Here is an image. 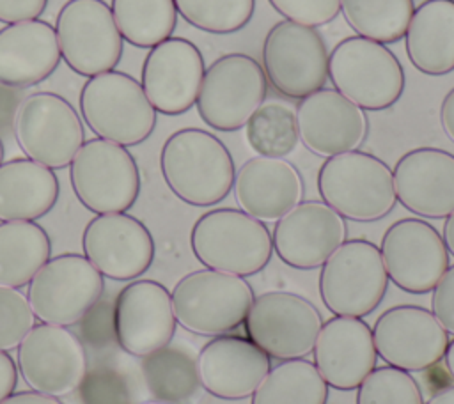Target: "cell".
<instances>
[{
	"instance_id": "6da1fadb",
	"label": "cell",
	"mask_w": 454,
	"mask_h": 404,
	"mask_svg": "<svg viewBox=\"0 0 454 404\" xmlns=\"http://www.w3.org/2000/svg\"><path fill=\"white\" fill-rule=\"evenodd\" d=\"M160 170L183 202L206 207L223 200L234 184V161L223 142L199 128L174 131L160 152Z\"/></svg>"
},
{
	"instance_id": "7a4b0ae2",
	"label": "cell",
	"mask_w": 454,
	"mask_h": 404,
	"mask_svg": "<svg viewBox=\"0 0 454 404\" xmlns=\"http://www.w3.org/2000/svg\"><path fill=\"white\" fill-rule=\"evenodd\" d=\"M195 259L209 269L250 276L266 268L273 253L268 227L241 209L218 207L197 218L190 232Z\"/></svg>"
},
{
	"instance_id": "3957f363",
	"label": "cell",
	"mask_w": 454,
	"mask_h": 404,
	"mask_svg": "<svg viewBox=\"0 0 454 404\" xmlns=\"http://www.w3.org/2000/svg\"><path fill=\"white\" fill-rule=\"evenodd\" d=\"M317 191L326 206L353 221L380 220L397 202L390 167L364 151L326 158L317 172Z\"/></svg>"
},
{
	"instance_id": "277c9868",
	"label": "cell",
	"mask_w": 454,
	"mask_h": 404,
	"mask_svg": "<svg viewBox=\"0 0 454 404\" xmlns=\"http://www.w3.org/2000/svg\"><path fill=\"white\" fill-rule=\"evenodd\" d=\"M82 117L98 138L122 147L138 145L156 126V110L140 82L122 71H106L89 78L78 96Z\"/></svg>"
},
{
	"instance_id": "5b68a950",
	"label": "cell",
	"mask_w": 454,
	"mask_h": 404,
	"mask_svg": "<svg viewBox=\"0 0 454 404\" xmlns=\"http://www.w3.org/2000/svg\"><path fill=\"white\" fill-rule=\"evenodd\" d=\"M170 298L176 321L184 330L220 337L245 321L255 296L243 276L206 268L184 275Z\"/></svg>"
},
{
	"instance_id": "8992f818",
	"label": "cell",
	"mask_w": 454,
	"mask_h": 404,
	"mask_svg": "<svg viewBox=\"0 0 454 404\" xmlns=\"http://www.w3.org/2000/svg\"><path fill=\"white\" fill-rule=\"evenodd\" d=\"M328 78L337 92L362 110H385L404 90V69L381 43L360 35L342 39L328 53Z\"/></svg>"
},
{
	"instance_id": "52a82bcc",
	"label": "cell",
	"mask_w": 454,
	"mask_h": 404,
	"mask_svg": "<svg viewBox=\"0 0 454 404\" xmlns=\"http://www.w3.org/2000/svg\"><path fill=\"white\" fill-rule=\"evenodd\" d=\"M69 181L78 202L96 214L124 213L140 193V172L133 154L103 138L82 144L69 163Z\"/></svg>"
},
{
	"instance_id": "ba28073f",
	"label": "cell",
	"mask_w": 454,
	"mask_h": 404,
	"mask_svg": "<svg viewBox=\"0 0 454 404\" xmlns=\"http://www.w3.org/2000/svg\"><path fill=\"white\" fill-rule=\"evenodd\" d=\"M317 285L325 307L333 315H369L388 287L380 248L367 239L344 241L323 262Z\"/></svg>"
},
{
	"instance_id": "9c48e42d",
	"label": "cell",
	"mask_w": 454,
	"mask_h": 404,
	"mask_svg": "<svg viewBox=\"0 0 454 404\" xmlns=\"http://www.w3.org/2000/svg\"><path fill=\"white\" fill-rule=\"evenodd\" d=\"M268 80L250 55L227 53L206 71L195 99L199 117L218 131H236L264 103Z\"/></svg>"
},
{
	"instance_id": "30bf717a",
	"label": "cell",
	"mask_w": 454,
	"mask_h": 404,
	"mask_svg": "<svg viewBox=\"0 0 454 404\" xmlns=\"http://www.w3.org/2000/svg\"><path fill=\"white\" fill-rule=\"evenodd\" d=\"M12 131L27 158L48 167H67L82 144L85 131L78 112L60 94L32 92L18 105Z\"/></svg>"
},
{
	"instance_id": "8fae6325",
	"label": "cell",
	"mask_w": 454,
	"mask_h": 404,
	"mask_svg": "<svg viewBox=\"0 0 454 404\" xmlns=\"http://www.w3.org/2000/svg\"><path fill=\"white\" fill-rule=\"evenodd\" d=\"M103 289V275L85 255L60 253L32 276L27 299L41 322L71 326L87 315Z\"/></svg>"
},
{
	"instance_id": "7c38bea8",
	"label": "cell",
	"mask_w": 454,
	"mask_h": 404,
	"mask_svg": "<svg viewBox=\"0 0 454 404\" xmlns=\"http://www.w3.org/2000/svg\"><path fill=\"white\" fill-rule=\"evenodd\" d=\"M64 62L76 74L92 78L115 69L124 39L105 0H67L55 21Z\"/></svg>"
},
{
	"instance_id": "4fadbf2b",
	"label": "cell",
	"mask_w": 454,
	"mask_h": 404,
	"mask_svg": "<svg viewBox=\"0 0 454 404\" xmlns=\"http://www.w3.org/2000/svg\"><path fill=\"white\" fill-rule=\"evenodd\" d=\"M262 69L277 92L303 99L328 80L326 43L316 28L282 19L264 37Z\"/></svg>"
},
{
	"instance_id": "5bb4252c",
	"label": "cell",
	"mask_w": 454,
	"mask_h": 404,
	"mask_svg": "<svg viewBox=\"0 0 454 404\" xmlns=\"http://www.w3.org/2000/svg\"><path fill=\"white\" fill-rule=\"evenodd\" d=\"M243 322L247 338L270 358L293 360L312 353L323 317L300 294L268 291L254 298Z\"/></svg>"
},
{
	"instance_id": "9a60e30c",
	"label": "cell",
	"mask_w": 454,
	"mask_h": 404,
	"mask_svg": "<svg viewBox=\"0 0 454 404\" xmlns=\"http://www.w3.org/2000/svg\"><path fill=\"white\" fill-rule=\"evenodd\" d=\"M18 370L39 393L62 397L87 376V353L80 338L57 324H34L18 346Z\"/></svg>"
},
{
	"instance_id": "2e32d148",
	"label": "cell",
	"mask_w": 454,
	"mask_h": 404,
	"mask_svg": "<svg viewBox=\"0 0 454 404\" xmlns=\"http://www.w3.org/2000/svg\"><path fill=\"white\" fill-rule=\"evenodd\" d=\"M380 252L388 278L411 294L433 291L450 262L442 234L419 218L394 221L381 237Z\"/></svg>"
},
{
	"instance_id": "e0dca14e",
	"label": "cell",
	"mask_w": 454,
	"mask_h": 404,
	"mask_svg": "<svg viewBox=\"0 0 454 404\" xmlns=\"http://www.w3.org/2000/svg\"><path fill=\"white\" fill-rule=\"evenodd\" d=\"M372 340L378 356L387 365L406 372L434 367L450 342L434 314L417 305L385 310L372 326Z\"/></svg>"
},
{
	"instance_id": "ac0fdd59",
	"label": "cell",
	"mask_w": 454,
	"mask_h": 404,
	"mask_svg": "<svg viewBox=\"0 0 454 404\" xmlns=\"http://www.w3.org/2000/svg\"><path fill=\"white\" fill-rule=\"evenodd\" d=\"M176 322L170 292L156 280H135L115 298L114 335L119 347L133 356L144 358L170 344Z\"/></svg>"
},
{
	"instance_id": "d6986e66",
	"label": "cell",
	"mask_w": 454,
	"mask_h": 404,
	"mask_svg": "<svg viewBox=\"0 0 454 404\" xmlns=\"http://www.w3.org/2000/svg\"><path fill=\"white\" fill-rule=\"evenodd\" d=\"M83 255L112 280L142 276L154 260V239L149 229L126 213L96 214L82 234Z\"/></svg>"
},
{
	"instance_id": "ffe728a7",
	"label": "cell",
	"mask_w": 454,
	"mask_h": 404,
	"mask_svg": "<svg viewBox=\"0 0 454 404\" xmlns=\"http://www.w3.org/2000/svg\"><path fill=\"white\" fill-rule=\"evenodd\" d=\"M204 71L202 53L192 41L168 37L145 55L140 85L156 112L181 115L195 105Z\"/></svg>"
},
{
	"instance_id": "44dd1931",
	"label": "cell",
	"mask_w": 454,
	"mask_h": 404,
	"mask_svg": "<svg viewBox=\"0 0 454 404\" xmlns=\"http://www.w3.org/2000/svg\"><path fill=\"white\" fill-rule=\"evenodd\" d=\"M346 241V221L319 200L296 204L277 220L271 243L277 257L296 269H314Z\"/></svg>"
},
{
	"instance_id": "7402d4cb",
	"label": "cell",
	"mask_w": 454,
	"mask_h": 404,
	"mask_svg": "<svg viewBox=\"0 0 454 404\" xmlns=\"http://www.w3.org/2000/svg\"><path fill=\"white\" fill-rule=\"evenodd\" d=\"M296 126L301 144L325 158L356 151L367 135L364 110L335 89H319L300 99Z\"/></svg>"
},
{
	"instance_id": "603a6c76",
	"label": "cell",
	"mask_w": 454,
	"mask_h": 404,
	"mask_svg": "<svg viewBox=\"0 0 454 404\" xmlns=\"http://www.w3.org/2000/svg\"><path fill=\"white\" fill-rule=\"evenodd\" d=\"M395 198L413 214L447 218L454 211V154L417 147L403 154L394 170Z\"/></svg>"
},
{
	"instance_id": "cb8c5ba5",
	"label": "cell",
	"mask_w": 454,
	"mask_h": 404,
	"mask_svg": "<svg viewBox=\"0 0 454 404\" xmlns=\"http://www.w3.org/2000/svg\"><path fill=\"white\" fill-rule=\"evenodd\" d=\"M314 365L335 390H355L376 369L372 330L362 317L335 315L323 322L314 344Z\"/></svg>"
},
{
	"instance_id": "d4e9b609",
	"label": "cell",
	"mask_w": 454,
	"mask_h": 404,
	"mask_svg": "<svg viewBox=\"0 0 454 404\" xmlns=\"http://www.w3.org/2000/svg\"><path fill=\"white\" fill-rule=\"evenodd\" d=\"M200 386L218 399H247L270 372V356L250 338L220 335L197 356Z\"/></svg>"
},
{
	"instance_id": "484cf974",
	"label": "cell",
	"mask_w": 454,
	"mask_h": 404,
	"mask_svg": "<svg viewBox=\"0 0 454 404\" xmlns=\"http://www.w3.org/2000/svg\"><path fill=\"white\" fill-rule=\"evenodd\" d=\"M62 60L55 27L44 19L0 28V85L27 89L44 82Z\"/></svg>"
},
{
	"instance_id": "4316f807",
	"label": "cell",
	"mask_w": 454,
	"mask_h": 404,
	"mask_svg": "<svg viewBox=\"0 0 454 404\" xmlns=\"http://www.w3.org/2000/svg\"><path fill=\"white\" fill-rule=\"evenodd\" d=\"M232 186L241 211L261 221H277L300 204L303 195L298 170L284 158L247 159L236 172Z\"/></svg>"
},
{
	"instance_id": "83f0119b",
	"label": "cell",
	"mask_w": 454,
	"mask_h": 404,
	"mask_svg": "<svg viewBox=\"0 0 454 404\" xmlns=\"http://www.w3.org/2000/svg\"><path fill=\"white\" fill-rule=\"evenodd\" d=\"M55 172L30 158H12L0 165V221H34L48 214L59 200Z\"/></svg>"
},
{
	"instance_id": "f1b7e54d",
	"label": "cell",
	"mask_w": 454,
	"mask_h": 404,
	"mask_svg": "<svg viewBox=\"0 0 454 404\" xmlns=\"http://www.w3.org/2000/svg\"><path fill=\"white\" fill-rule=\"evenodd\" d=\"M406 55L415 69L429 76L454 71V0H426L406 28Z\"/></svg>"
},
{
	"instance_id": "f546056e",
	"label": "cell",
	"mask_w": 454,
	"mask_h": 404,
	"mask_svg": "<svg viewBox=\"0 0 454 404\" xmlns=\"http://www.w3.org/2000/svg\"><path fill=\"white\" fill-rule=\"evenodd\" d=\"M51 255L48 232L35 221H0V285L20 289Z\"/></svg>"
},
{
	"instance_id": "4dcf8cb0",
	"label": "cell",
	"mask_w": 454,
	"mask_h": 404,
	"mask_svg": "<svg viewBox=\"0 0 454 404\" xmlns=\"http://www.w3.org/2000/svg\"><path fill=\"white\" fill-rule=\"evenodd\" d=\"M142 377L156 400L179 404L192 399L200 388L197 356L184 344H167L144 356Z\"/></svg>"
},
{
	"instance_id": "1f68e13d",
	"label": "cell",
	"mask_w": 454,
	"mask_h": 404,
	"mask_svg": "<svg viewBox=\"0 0 454 404\" xmlns=\"http://www.w3.org/2000/svg\"><path fill=\"white\" fill-rule=\"evenodd\" d=\"M328 385L312 361L293 358L270 369L252 404H326Z\"/></svg>"
},
{
	"instance_id": "d6a6232c",
	"label": "cell",
	"mask_w": 454,
	"mask_h": 404,
	"mask_svg": "<svg viewBox=\"0 0 454 404\" xmlns=\"http://www.w3.org/2000/svg\"><path fill=\"white\" fill-rule=\"evenodd\" d=\"M110 9L122 39L137 48L172 37L177 23L174 0H112Z\"/></svg>"
},
{
	"instance_id": "836d02e7",
	"label": "cell",
	"mask_w": 454,
	"mask_h": 404,
	"mask_svg": "<svg viewBox=\"0 0 454 404\" xmlns=\"http://www.w3.org/2000/svg\"><path fill=\"white\" fill-rule=\"evenodd\" d=\"M413 11V0H340L346 23L360 37L381 44L404 37Z\"/></svg>"
},
{
	"instance_id": "e575fe53",
	"label": "cell",
	"mask_w": 454,
	"mask_h": 404,
	"mask_svg": "<svg viewBox=\"0 0 454 404\" xmlns=\"http://www.w3.org/2000/svg\"><path fill=\"white\" fill-rule=\"evenodd\" d=\"M248 145L268 158H284L296 149L300 140L296 110L280 99L264 101L247 120Z\"/></svg>"
},
{
	"instance_id": "d590c367",
	"label": "cell",
	"mask_w": 454,
	"mask_h": 404,
	"mask_svg": "<svg viewBox=\"0 0 454 404\" xmlns=\"http://www.w3.org/2000/svg\"><path fill=\"white\" fill-rule=\"evenodd\" d=\"M176 11L192 27L209 34H232L248 25L255 0H174Z\"/></svg>"
},
{
	"instance_id": "8d00e7d4",
	"label": "cell",
	"mask_w": 454,
	"mask_h": 404,
	"mask_svg": "<svg viewBox=\"0 0 454 404\" xmlns=\"http://www.w3.org/2000/svg\"><path fill=\"white\" fill-rule=\"evenodd\" d=\"M356 404H424L419 383L403 369L376 367L360 385Z\"/></svg>"
},
{
	"instance_id": "74e56055",
	"label": "cell",
	"mask_w": 454,
	"mask_h": 404,
	"mask_svg": "<svg viewBox=\"0 0 454 404\" xmlns=\"http://www.w3.org/2000/svg\"><path fill=\"white\" fill-rule=\"evenodd\" d=\"M35 315L25 294L0 285V351L18 347L32 330Z\"/></svg>"
},
{
	"instance_id": "f35d334b",
	"label": "cell",
	"mask_w": 454,
	"mask_h": 404,
	"mask_svg": "<svg viewBox=\"0 0 454 404\" xmlns=\"http://www.w3.org/2000/svg\"><path fill=\"white\" fill-rule=\"evenodd\" d=\"M271 7L286 19L305 25L321 27L330 23L340 12V0H268Z\"/></svg>"
},
{
	"instance_id": "ab89813d",
	"label": "cell",
	"mask_w": 454,
	"mask_h": 404,
	"mask_svg": "<svg viewBox=\"0 0 454 404\" xmlns=\"http://www.w3.org/2000/svg\"><path fill=\"white\" fill-rule=\"evenodd\" d=\"M82 397L85 404H126L129 402L124 383L115 374H92L82 381Z\"/></svg>"
},
{
	"instance_id": "60d3db41",
	"label": "cell",
	"mask_w": 454,
	"mask_h": 404,
	"mask_svg": "<svg viewBox=\"0 0 454 404\" xmlns=\"http://www.w3.org/2000/svg\"><path fill=\"white\" fill-rule=\"evenodd\" d=\"M431 307V312L443 330L454 335V266H449L438 284L433 287Z\"/></svg>"
},
{
	"instance_id": "b9f144b4",
	"label": "cell",
	"mask_w": 454,
	"mask_h": 404,
	"mask_svg": "<svg viewBox=\"0 0 454 404\" xmlns=\"http://www.w3.org/2000/svg\"><path fill=\"white\" fill-rule=\"evenodd\" d=\"M48 5V0H0V21L20 23L37 19Z\"/></svg>"
},
{
	"instance_id": "7bdbcfd3",
	"label": "cell",
	"mask_w": 454,
	"mask_h": 404,
	"mask_svg": "<svg viewBox=\"0 0 454 404\" xmlns=\"http://www.w3.org/2000/svg\"><path fill=\"white\" fill-rule=\"evenodd\" d=\"M16 383H18V367L9 353L0 351V402L14 392Z\"/></svg>"
},
{
	"instance_id": "ee69618b",
	"label": "cell",
	"mask_w": 454,
	"mask_h": 404,
	"mask_svg": "<svg viewBox=\"0 0 454 404\" xmlns=\"http://www.w3.org/2000/svg\"><path fill=\"white\" fill-rule=\"evenodd\" d=\"M0 404H62V402L59 400V397H51V395L30 390V392L11 393Z\"/></svg>"
},
{
	"instance_id": "f6af8a7d",
	"label": "cell",
	"mask_w": 454,
	"mask_h": 404,
	"mask_svg": "<svg viewBox=\"0 0 454 404\" xmlns=\"http://www.w3.org/2000/svg\"><path fill=\"white\" fill-rule=\"evenodd\" d=\"M440 122H442L445 135L454 142V87L442 99Z\"/></svg>"
},
{
	"instance_id": "bcb514c9",
	"label": "cell",
	"mask_w": 454,
	"mask_h": 404,
	"mask_svg": "<svg viewBox=\"0 0 454 404\" xmlns=\"http://www.w3.org/2000/svg\"><path fill=\"white\" fill-rule=\"evenodd\" d=\"M442 237H443V243H445L449 253L454 255V211L447 216V220H445V223H443Z\"/></svg>"
},
{
	"instance_id": "7dc6e473",
	"label": "cell",
	"mask_w": 454,
	"mask_h": 404,
	"mask_svg": "<svg viewBox=\"0 0 454 404\" xmlns=\"http://www.w3.org/2000/svg\"><path fill=\"white\" fill-rule=\"evenodd\" d=\"M424 404H454V386H445L429 397Z\"/></svg>"
},
{
	"instance_id": "c3c4849f",
	"label": "cell",
	"mask_w": 454,
	"mask_h": 404,
	"mask_svg": "<svg viewBox=\"0 0 454 404\" xmlns=\"http://www.w3.org/2000/svg\"><path fill=\"white\" fill-rule=\"evenodd\" d=\"M443 358H445L447 370H449V374H450V376H452V379H454V340H450V342H449V346H447V349H445Z\"/></svg>"
},
{
	"instance_id": "681fc988",
	"label": "cell",
	"mask_w": 454,
	"mask_h": 404,
	"mask_svg": "<svg viewBox=\"0 0 454 404\" xmlns=\"http://www.w3.org/2000/svg\"><path fill=\"white\" fill-rule=\"evenodd\" d=\"M138 404H176V402H167V400H145V402H138Z\"/></svg>"
},
{
	"instance_id": "f907efd6",
	"label": "cell",
	"mask_w": 454,
	"mask_h": 404,
	"mask_svg": "<svg viewBox=\"0 0 454 404\" xmlns=\"http://www.w3.org/2000/svg\"><path fill=\"white\" fill-rule=\"evenodd\" d=\"M4 152H5V151H4V144H2V140H0V165L4 163Z\"/></svg>"
}]
</instances>
